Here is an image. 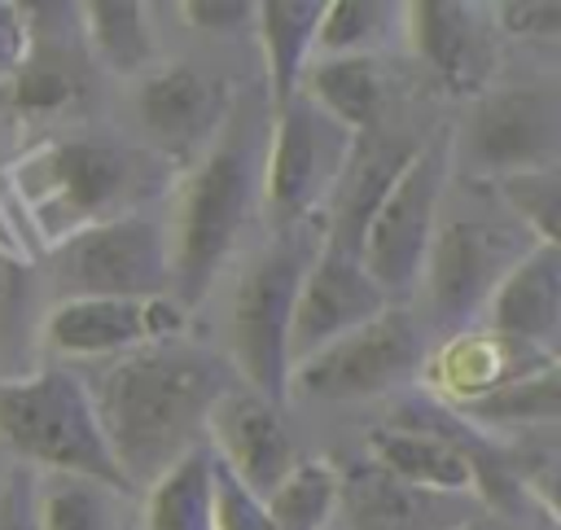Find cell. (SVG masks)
<instances>
[{"instance_id":"obj_11","label":"cell","mask_w":561,"mask_h":530,"mask_svg":"<svg viewBox=\"0 0 561 530\" xmlns=\"http://www.w3.org/2000/svg\"><path fill=\"white\" fill-rule=\"evenodd\" d=\"M465 171L504 180L517 171L557 166L561 153V92L557 83H500L482 88L456 136Z\"/></svg>"},{"instance_id":"obj_22","label":"cell","mask_w":561,"mask_h":530,"mask_svg":"<svg viewBox=\"0 0 561 530\" xmlns=\"http://www.w3.org/2000/svg\"><path fill=\"white\" fill-rule=\"evenodd\" d=\"M329 0H263L254 4V26L263 44V66H267V101L280 105L294 96L311 53H316V31L324 18Z\"/></svg>"},{"instance_id":"obj_27","label":"cell","mask_w":561,"mask_h":530,"mask_svg":"<svg viewBox=\"0 0 561 530\" xmlns=\"http://www.w3.org/2000/svg\"><path fill=\"white\" fill-rule=\"evenodd\" d=\"M394 13H403V9L377 4V0H333V4H324L311 57H377L386 35L394 26L403 31V18H394Z\"/></svg>"},{"instance_id":"obj_35","label":"cell","mask_w":561,"mask_h":530,"mask_svg":"<svg viewBox=\"0 0 561 530\" xmlns=\"http://www.w3.org/2000/svg\"><path fill=\"white\" fill-rule=\"evenodd\" d=\"M180 13L197 26V31H241V26H250L254 22V4H241V0H232V4H210V0H188V4H180Z\"/></svg>"},{"instance_id":"obj_21","label":"cell","mask_w":561,"mask_h":530,"mask_svg":"<svg viewBox=\"0 0 561 530\" xmlns=\"http://www.w3.org/2000/svg\"><path fill=\"white\" fill-rule=\"evenodd\" d=\"M351 136L377 131L390 105V74L381 57H311L298 88Z\"/></svg>"},{"instance_id":"obj_34","label":"cell","mask_w":561,"mask_h":530,"mask_svg":"<svg viewBox=\"0 0 561 530\" xmlns=\"http://www.w3.org/2000/svg\"><path fill=\"white\" fill-rule=\"evenodd\" d=\"M26 53H31V22L22 18L18 4L0 0V83L22 70Z\"/></svg>"},{"instance_id":"obj_9","label":"cell","mask_w":561,"mask_h":530,"mask_svg":"<svg viewBox=\"0 0 561 530\" xmlns=\"http://www.w3.org/2000/svg\"><path fill=\"white\" fill-rule=\"evenodd\" d=\"M57 298H171V228L153 215H123L53 245Z\"/></svg>"},{"instance_id":"obj_12","label":"cell","mask_w":561,"mask_h":530,"mask_svg":"<svg viewBox=\"0 0 561 530\" xmlns=\"http://www.w3.org/2000/svg\"><path fill=\"white\" fill-rule=\"evenodd\" d=\"M228 105H232V92L224 88V79L188 61L145 70L131 96V114L145 136V149L167 162L197 158L215 140Z\"/></svg>"},{"instance_id":"obj_14","label":"cell","mask_w":561,"mask_h":530,"mask_svg":"<svg viewBox=\"0 0 561 530\" xmlns=\"http://www.w3.org/2000/svg\"><path fill=\"white\" fill-rule=\"evenodd\" d=\"M184 307L175 298H66L44 315V342L70 359H114L175 342Z\"/></svg>"},{"instance_id":"obj_29","label":"cell","mask_w":561,"mask_h":530,"mask_svg":"<svg viewBox=\"0 0 561 530\" xmlns=\"http://www.w3.org/2000/svg\"><path fill=\"white\" fill-rule=\"evenodd\" d=\"M508 219L539 245H557L561 232V171L539 166V171H517L504 180H491Z\"/></svg>"},{"instance_id":"obj_1","label":"cell","mask_w":561,"mask_h":530,"mask_svg":"<svg viewBox=\"0 0 561 530\" xmlns=\"http://www.w3.org/2000/svg\"><path fill=\"white\" fill-rule=\"evenodd\" d=\"M83 390L123 482L136 491L206 442V416L215 399L232 390V377L215 355L158 342L114 355Z\"/></svg>"},{"instance_id":"obj_3","label":"cell","mask_w":561,"mask_h":530,"mask_svg":"<svg viewBox=\"0 0 561 530\" xmlns=\"http://www.w3.org/2000/svg\"><path fill=\"white\" fill-rule=\"evenodd\" d=\"M9 184L44 241L57 245L83 228L140 215V206L158 201L175 184V162L149 153L145 145L66 136L18 158L9 166Z\"/></svg>"},{"instance_id":"obj_15","label":"cell","mask_w":561,"mask_h":530,"mask_svg":"<svg viewBox=\"0 0 561 530\" xmlns=\"http://www.w3.org/2000/svg\"><path fill=\"white\" fill-rule=\"evenodd\" d=\"M403 35L408 48L434 70V79L447 92L478 96L482 88H491V70H495L491 9L451 4V0L403 4Z\"/></svg>"},{"instance_id":"obj_23","label":"cell","mask_w":561,"mask_h":530,"mask_svg":"<svg viewBox=\"0 0 561 530\" xmlns=\"http://www.w3.org/2000/svg\"><path fill=\"white\" fill-rule=\"evenodd\" d=\"M140 530H215V456L206 442L149 482Z\"/></svg>"},{"instance_id":"obj_36","label":"cell","mask_w":561,"mask_h":530,"mask_svg":"<svg viewBox=\"0 0 561 530\" xmlns=\"http://www.w3.org/2000/svg\"><path fill=\"white\" fill-rule=\"evenodd\" d=\"M0 530H35L31 512V473H13L0 486Z\"/></svg>"},{"instance_id":"obj_17","label":"cell","mask_w":561,"mask_h":530,"mask_svg":"<svg viewBox=\"0 0 561 530\" xmlns=\"http://www.w3.org/2000/svg\"><path fill=\"white\" fill-rule=\"evenodd\" d=\"M486 333H500L508 342H526L535 350L557 355L561 333V250L557 245H530L491 289V298L478 311Z\"/></svg>"},{"instance_id":"obj_30","label":"cell","mask_w":561,"mask_h":530,"mask_svg":"<svg viewBox=\"0 0 561 530\" xmlns=\"http://www.w3.org/2000/svg\"><path fill=\"white\" fill-rule=\"evenodd\" d=\"M13 83V105L22 110V114H53V110H61L70 96H75V74L66 70V66H57V61H48L44 53H26V61H22V70L9 79Z\"/></svg>"},{"instance_id":"obj_10","label":"cell","mask_w":561,"mask_h":530,"mask_svg":"<svg viewBox=\"0 0 561 530\" xmlns=\"http://www.w3.org/2000/svg\"><path fill=\"white\" fill-rule=\"evenodd\" d=\"M355 136L333 123L302 92L272 105L267 158H263V210L276 228H302L311 210H324L346 162Z\"/></svg>"},{"instance_id":"obj_5","label":"cell","mask_w":561,"mask_h":530,"mask_svg":"<svg viewBox=\"0 0 561 530\" xmlns=\"http://www.w3.org/2000/svg\"><path fill=\"white\" fill-rule=\"evenodd\" d=\"M316 245L320 237H311L307 228H276V237L250 254L232 289V307H228L232 364L245 377V390H254L272 407L285 403L289 320Z\"/></svg>"},{"instance_id":"obj_6","label":"cell","mask_w":561,"mask_h":530,"mask_svg":"<svg viewBox=\"0 0 561 530\" xmlns=\"http://www.w3.org/2000/svg\"><path fill=\"white\" fill-rule=\"evenodd\" d=\"M447 180H451V131H438L412 153V162L399 171V180L390 184V193L381 197V206L373 210L359 237V263L394 307H403V298L416 293L421 263L447 197Z\"/></svg>"},{"instance_id":"obj_24","label":"cell","mask_w":561,"mask_h":530,"mask_svg":"<svg viewBox=\"0 0 561 530\" xmlns=\"http://www.w3.org/2000/svg\"><path fill=\"white\" fill-rule=\"evenodd\" d=\"M118 491L75 473H35L31 512L35 530H123Z\"/></svg>"},{"instance_id":"obj_2","label":"cell","mask_w":561,"mask_h":530,"mask_svg":"<svg viewBox=\"0 0 561 530\" xmlns=\"http://www.w3.org/2000/svg\"><path fill=\"white\" fill-rule=\"evenodd\" d=\"M272 131L267 92H232V105L215 140L193 158L180 184L175 228H171V298L197 307L215 285L245 228L263 210V158Z\"/></svg>"},{"instance_id":"obj_32","label":"cell","mask_w":561,"mask_h":530,"mask_svg":"<svg viewBox=\"0 0 561 530\" xmlns=\"http://www.w3.org/2000/svg\"><path fill=\"white\" fill-rule=\"evenodd\" d=\"M31 280H35L31 263L18 250H0V346H9L26 324Z\"/></svg>"},{"instance_id":"obj_33","label":"cell","mask_w":561,"mask_h":530,"mask_svg":"<svg viewBox=\"0 0 561 530\" xmlns=\"http://www.w3.org/2000/svg\"><path fill=\"white\" fill-rule=\"evenodd\" d=\"M495 31L504 35H526V39H557L561 35V4L552 0H513V4H495L491 9Z\"/></svg>"},{"instance_id":"obj_19","label":"cell","mask_w":561,"mask_h":530,"mask_svg":"<svg viewBox=\"0 0 561 530\" xmlns=\"http://www.w3.org/2000/svg\"><path fill=\"white\" fill-rule=\"evenodd\" d=\"M548 364H557V355L535 350L526 342H508V337L486 333V329H460L434 355L430 368H434V385L451 399V407H460V403L482 399L508 381H522Z\"/></svg>"},{"instance_id":"obj_18","label":"cell","mask_w":561,"mask_h":530,"mask_svg":"<svg viewBox=\"0 0 561 530\" xmlns=\"http://www.w3.org/2000/svg\"><path fill=\"white\" fill-rule=\"evenodd\" d=\"M416 149H421L416 140L381 131V127L355 136L351 162H346V171H342V180H337V188H333V197L324 206L329 219H324L320 241H329V245H337V250L359 258V237H364L373 210L381 206V197L390 193V184L399 180V171L412 162Z\"/></svg>"},{"instance_id":"obj_26","label":"cell","mask_w":561,"mask_h":530,"mask_svg":"<svg viewBox=\"0 0 561 530\" xmlns=\"http://www.w3.org/2000/svg\"><path fill=\"white\" fill-rule=\"evenodd\" d=\"M83 44L88 53L114 70V74H145L153 61V35H149V9L145 4H118L96 0L83 4Z\"/></svg>"},{"instance_id":"obj_20","label":"cell","mask_w":561,"mask_h":530,"mask_svg":"<svg viewBox=\"0 0 561 530\" xmlns=\"http://www.w3.org/2000/svg\"><path fill=\"white\" fill-rule=\"evenodd\" d=\"M368 456H373V469H381L386 477L421 495H469L478 486L473 456L434 429H408V425L373 429Z\"/></svg>"},{"instance_id":"obj_25","label":"cell","mask_w":561,"mask_h":530,"mask_svg":"<svg viewBox=\"0 0 561 530\" xmlns=\"http://www.w3.org/2000/svg\"><path fill=\"white\" fill-rule=\"evenodd\" d=\"M342 504V473L320 456H298L294 469L263 495L276 530H329Z\"/></svg>"},{"instance_id":"obj_28","label":"cell","mask_w":561,"mask_h":530,"mask_svg":"<svg viewBox=\"0 0 561 530\" xmlns=\"http://www.w3.org/2000/svg\"><path fill=\"white\" fill-rule=\"evenodd\" d=\"M557 407H561V390H557V364L522 377V381H508L482 399H469L460 403L456 412H465L473 425H552L557 420Z\"/></svg>"},{"instance_id":"obj_38","label":"cell","mask_w":561,"mask_h":530,"mask_svg":"<svg viewBox=\"0 0 561 530\" xmlns=\"http://www.w3.org/2000/svg\"><path fill=\"white\" fill-rule=\"evenodd\" d=\"M543 530H552V526H543Z\"/></svg>"},{"instance_id":"obj_7","label":"cell","mask_w":561,"mask_h":530,"mask_svg":"<svg viewBox=\"0 0 561 530\" xmlns=\"http://www.w3.org/2000/svg\"><path fill=\"white\" fill-rule=\"evenodd\" d=\"M530 245L539 241H530L513 219L491 223L478 210H447V197H443V210H438V223H434V237L421 263V280H416V289H425L430 324L460 333L469 320H478L500 276Z\"/></svg>"},{"instance_id":"obj_31","label":"cell","mask_w":561,"mask_h":530,"mask_svg":"<svg viewBox=\"0 0 561 530\" xmlns=\"http://www.w3.org/2000/svg\"><path fill=\"white\" fill-rule=\"evenodd\" d=\"M215 530H276L263 512V499H254L219 460H215Z\"/></svg>"},{"instance_id":"obj_8","label":"cell","mask_w":561,"mask_h":530,"mask_svg":"<svg viewBox=\"0 0 561 530\" xmlns=\"http://www.w3.org/2000/svg\"><path fill=\"white\" fill-rule=\"evenodd\" d=\"M421 364H425L421 320L408 307H386L377 320L351 329L346 337L294 364L285 381V399L316 407L364 403L416 377Z\"/></svg>"},{"instance_id":"obj_13","label":"cell","mask_w":561,"mask_h":530,"mask_svg":"<svg viewBox=\"0 0 561 530\" xmlns=\"http://www.w3.org/2000/svg\"><path fill=\"white\" fill-rule=\"evenodd\" d=\"M386 307H394L377 280L364 272V263L329 241L316 245L298 298H294V320H289V368L302 364L307 355L324 350L329 342L346 337L351 329L377 320Z\"/></svg>"},{"instance_id":"obj_37","label":"cell","mask_w":561,"mask_h":530,"mask_svg":"<svg viewBox=\"0 0 561 530\" xmlns=\"http://www.w3.org/2000/svg\"><path fill=\"white\" fill-rule=\"evenodd\" d=\"M451 530H508V526L495 521V517H469V521H460V526H451Z\"/></svg>"},{"instance_id":"obj_4","label":"cell","mask_w":561,"mask_h":530,"mask_svg":"<svg viewBox=\"0 0 561 530\" xmlns=\"http://www.w3.org/2000/svg\"><path fill=\"white\" fill-rule=\"evenodd\" d=\"M0 442L39 473H75L131 495L101 438L83 377L66 368L0 377Z\"/></svg>"},{"instance_id":"obj_16","label":"cell","mask_w":561,"mask_h":530,"mask_svg":"<svg viewBox=\"0 0 561 530\" xmlns=\"http://www.w3.org/2000/svg\"><path fill=\"white\" fill-rule=\"evenodd\" d=\"M206 447L254 499H263L298 460L294 438L280 425V412L241 385L215 399L206 416Z\"/></svg>"}]
</instances>
